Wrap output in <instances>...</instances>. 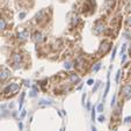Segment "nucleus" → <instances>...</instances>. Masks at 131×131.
I'll return each instance as SVG.
<instances>
[{
  "label": "nucleus",
  "mask_w": 131,
  "mask_h": 131,
  "mask_svg": "<svg viewBox=\"0 0 131 131\" xmlns=\"http://www.w3.org/2000/svg\"><path fill=\"white\" fill-rule=\"evenodd\" d=\"M8 75H9V72H8L7 70H5L3 73H0V79H6Z\"/></svg>",
  "instance_id": "obj_6"
},
{
  "label": "nucleus",
  "mask_w": 131,
  "mask_h": 131,
  "mask_svg": "<svg viewBox=\"0 0 131 131\" xmlns=\"http://www.w3.org/2000/svg\"><path fill=\"white\" fill-rule=\"evenodd\" d=\"M27 37H28L27 31H23V32H21V34H19V40H21V41H25Z\"/></svg>",
  "instance_id": "obj_4"
},
{
  "label": "nucleus",
  "mask_w": 131,
  "mask_h": 131,
  "mask_svg": "<svg viewBox=\"0 0 131 131\" xmlns=\"http://www.w3.org/2000/svg\"><path fill=\"white\" fill-rule=\"evenodd\" d=\"M102 110V104H100L99 106V111H101Z\"/></svg>",
  "instance_id": "obj_12"
},
{
  "label": "nucleus",
  "mask_w": 131,
  "mask_h": 131,
  "mask_svg": "<svg viewBox=\"0 0 131 131\" xmlns=\"http://www.w3.org/2000/svg\"><path fill=\"white\" fill-rule=\"evenodd\" d=\"M5 27H6V22L0 19V30H4L5 29Z\"/></svg>",
  "instance_id": "obj_7"
},
{
  "label": "nucleus",
  "mask_w": 131,
  "mask_h": 131,
  "mask_svg": "<svg viewBox=\"0 0 131 131\" xmlns=\"http://www.w3.org/2000/svg\"><path fill=\"white\" fill-rule=\"evenodd\" d=\"M99 119H100V121H101V122H102V121H103V119H104V117H102V116H100V117H99Z\"/></svg>",
  "instance_id": "obj_11"
},
{
  "label": "nucleus",
  "mask_w": 131,
  "mask_h": 131,
  "mask_svg": "<svg viewBox=\"0 0 131 131\" xmlns=\"http://www.w3.org/2000/svg\"><path fill=\"white\" fill-rule=\"evenodd\" d=\"M124 94L126 95V99H130L131 97V86H125L123 88Z\"/></svg>",
  "instance_id": "obj_2"
},
{
  "label": "nucleus",
  "mask_w": 131,
  "mask_h": 131,
  "mask_svg": "<svg viewBox=\"0 0 131 131\" xmlns=\"http://www.w3.org/2000/svg\"><path fill=\"white\" fill-rule=\"evenodd\" d=\"M34 40L36 41V42H42V34H40V32H35L34 35Z\"/></svg>",
  "instance_id": "obj_3"
},
{
  "label": "nucleus",
  "mask_w": 131,
  "mask_h": 131,
  "mask_svg": "<svg viewBox=\"0 0 131 131\" xmlns=\"http://www.w3.org/2000/svg\"><path fill=\"white\" fill-rule=\"evenodd\" d=\"M128 26H131V17L128 20Z\"/></svg>",
  "instance_id": "obj_10"
},
{
  "label": "nucleus",
  "mask_w": 131,
  "mask_h": 131,
  "mask_svg": "<svg viewBox=\"0 0 131 131\" xmlns=\"http://www.w3.org/2000/svg\"><path fill=\"white\" fill-rule=\"evenodd\" d=\"M93 131H96V130H95V129H93Z\"/></svg>",
  "instance_id": "obj_13"
},
{
  "label": "nucleus",
  "mask_w": 131,
  "mask_h": 131,
  "mask_svg": "<svg viewBox=\"0 0 131 131\" xmlns=\"http://www.w3.org/2000/svg\"><path fill=\"white\" fill-rule=\"evenodd\" d=\"M103 29H104V27H103V25H97L96 27H95V32L96 34H99V32H101V31H103Z\"/></svg>",
  "instance_id": "obj_5"
},
{
  "label": "nucleus",
  "mask_w": 131,
  "mask_h": 131,
  "mask_svg": "<svg viewBox=\"0 0 131 131\" xmlns=\"http://www.w3.org/2000/svg\"><path fill=\"white\" fill-rule=\"evenodd\" d=\"M17 89H19V86H17V85L12 84L10 86H8L7 88L5 89V93H8V92H10V93H12V92H16Z\"/></svg>",
  "instance_id": "obj_1"
},
{
  "label": "nucleus",
  "mask_w": 131,
  "mask_h": 131,
  "mask_svg": "<svg viewBox=\"0 0 131 131\" xmlns=\"http://www.w3.org/2000/svg\"><path fill=\"white\" fill-rule=\"evenodd\" d=\"M100 69V64H96V66H95V69L93 67V71H97V70Z\"/></svg>",
  "instance_id": "obj_9"
},
{
  "label": "nucleus",
  "mask_w": 131,
  "mask_h": 131,
  "mask_svg": "<svg viewBox=\"0 0 131 131\" xmlns=\"http://www.w3.org/2000/svg\"><path fill=\"white\" fill-rule=\"evenodd\" d=\"M71 80H72V81H79V78H78L77 75H74V74H73V75L71 77Z\"/></svg>",
  "instance_id": "obj_8"
}]
</instances>
